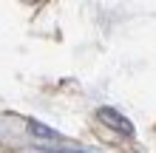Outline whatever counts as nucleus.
<instances>
[{"instance_id":"1","label":"nucleus","mask_w":156,"mask_h":153,"mask_svg":"<svg viewBox=\"0 0 156 153\" xmlns=\"http://www.w3.org/2000/svg\"><path fill=\"white\" fill-rule=\"evenodd\" d=\"M99 119L111 122L114 128H116V130H122V133H131V122H128V119H122V116H119V113H114V111H108V108H105V111H99Z\"/></svg>"}]
</instances>
